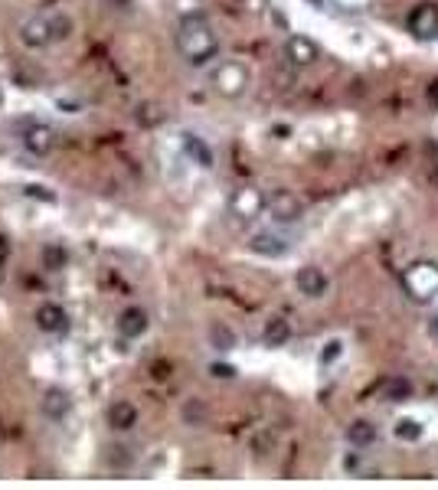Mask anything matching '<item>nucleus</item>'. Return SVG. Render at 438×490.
<instances>
[{"instance_id": "obj_1", "label": "nucleus", "mask_w": 438, "mask_h": 490, "mask_svg": "<svg viewBox=\"0 0 438 490\" xmlns=\"http://www.w3.org/2000/svg\"><path fill=\"white\" fill-rule=\"evenodd\" d=\"M177 53L187 65L203 69L219 56V36L203 13H187L177 26Z\"/></svg>"}, {"instance_id": "obj_2", "label": "nucleus", "mask_w": 438, "mask_h": 490, "mask_svg": "<svg viewBox=\"0 0 438 490\" xmlns=\"http://www.w3.org/2000/svg\"><path fill=\"white\" fill-rule=\"evenodd\" d=\"M402 285V294H406L412 304H432L438 298V262L432 258H419L402 271L399 278Z\"/></svg>"}, {"instance_id": "obj_3", "label": "nucleus", "mask_w": 438, "mask_h": 490, "mask_svg": "<svg viewBox=\"0 0 438 490\" xmlns=\"http://www.w3.org/2000/svg\"><path fill=\"white\" fill-rule=\"evenodd\" d=\"M210 86L219 98L226 102H235V98H242L252 86V72H249L246 63H239V59H223V63L213 65V72H210Z\"/></svg>"}, {"instance_id": "obj_4", "label": "nucleus", "mask_w": 438, "mask_h": 490, "mask_svg": "<svg viewBox=\"0 0 438 490\" xmlns=\"http://www.w3.org/2000/svg\"><path fill=\"white\" fill-rule=\"evenodd\" d=\"M20 144L33 157H49L56 150V144H59V134H56L53 125H46L40 118H30L20 128Z\"/></svg>"}, {"instance_id": "obj_5", "label": "nucleus", "mask_w": 438, "mask_h": 490, "mask_svg": "<svg viewBox=\"0 0 438 490\" xmlns=\"http://www.w3.org/2000/svg\"><path fill=\"white\" fill-rule=\"evenodd\" d=\"M265 213V193L258 187H239L229 196V216L235 223H256Z\"/></svg>"}, {"instance_id": "obj_6", "label": "nucleus", "mask_w": 438, "mask_h": 490, "mask_svg": "<svg viewBox=\"0 0 438 490\" xmlns=\"http://www.w3.org/2000/svg\"><path fill=\"white\" fill-rule=\"evenodd\" d=\"M406 30L419 43H435L438 40V3H416L406 17Z\"/></svg>"}, {"instance_id": "obj_7", "label": "nucleus", "mask_w": 438, "mask_h": 490, "mask_svg": "<svg viewBox=\"0 0 438 490\" xmlns=\"http://www.w3.org/2000/svg\"><path fill=\"white\" fill-rule=\"evenodd\" d=\"M33 324H36V331L46 333V337H63V333H69V327H72L69 310H65L59 301H43L40 308L33 310Z\"/></svg>"}, {"instance_id": "obj_8", "label": "nucleus", "mask_w": 438, "mask_h": 490, "mask_svg": "<svg viewBox=\"0 0 438 490\" xmlns=\"http://www.w3.org/2000/svg\"><path fill=\"white\" fill-rule=\"evenodd\" d=\"M17 40L23 49H49L53 46V33H49V13H36L30 20L17 26Z\"/></svg>"}, {"instance_id": "obj_9", "label": "nucleus", "mask_w": 438, "mask_h": 490, "mask_svg": "<svg viewBox=\"0 0 438 490\" xmlns=\"http://www.w3.org/2000/svg\"><path fill=\"white\" fill-rule=\"evenodd\" d=\"M40 412H43L46 422L59 425V422H65V418L72 416V395L65 393L63 386H49L40 395Z\"/></svg>"}, {"instance_id": "obj_10", "label": "nucleus", "mask_w": 438, "mask_h": 490, "mask_svg": "<svg viewBox=\"0 0 438 490\" xmlns=\"http://www.w3.org/2000/svg\"><path fill=\"white\" fill-rule=\"evenodd\" d=\"M265 213L275 219V223H298L304 206L298 203V196L291 190H275L272 196H265Z\"/></svg>"}, {"instance_id": "obj_11", "label": "nucleus", "mask_w": 438, "mask_h": 490, "mask_svg": "<svg viewBox=\"0 0 438 490\" xmlns=\"http://www.w3.org/2000/svg\"><path fill=\"white\" fill-rule=\"evenodd\" d=\"M285 59H288L291 65H298V69H308V65H314L321 59V49H318V43H314L311 36L295 33V36L285 40Z\"/></svg>"}, {"instance_id": "obj_12", "label": "nucleus", "mask_w": 438, "mask_h": 490, "mask_svg": "<svg viewBox=\"0 0 438 490\" xmlns=\"http://www.w3.org/2000/svg\"><path fill=\"white\" fill-rule=\"evenodd\" d=\"M138 405L131 402V399H115V402H108L105 409V422L111 432H118V435H125V432H134V425H138Z\"/></svg>"}, {"instance_id": "obj_13", "label": "nucleus", "mask_w": 438, "mask_h": 490, "mask_svg": "<svg viewBox=\"0 0 438 490\" xmlns=\"http://www.w3.org/2000/svg\"><path fill=\"white\" fill-rule=\"evenodd\" d=\"M115 327L125 340H141V337L150 331V314L144 308H138V304H131V308H125L118 314Z\"/></svg>"}, {"instance_id": "obj_14", "label": "nucleus", "mask_w": 438, "mask_h": 490, "mask_svg": "<svg viewBox=\"0 0 438 490\" xmlns=\"http://www.w3.org/2000/svg\"><path fill=\"white\" fill-rule=\"evenodd\" d=\"M295 288H298L308 301H321L324 294L331 291V278L324 275L318 265H304L298 275H295Z\"/></svg>"}, {"instance_id": "obj_15", "label": "nucleus", "mask_w": 438, "mask_h": 490, "mask_svg": "<svg viewBox=\"0 0 438 490\" xmlns=\"http://www.w3.org/2000/svg\"><path fill=\"white\" fill-rule=\"evenodd\" d=\"M249 252L262 255V258H281V255H288V239H281L272 229H262V232L249 235Z\"/></svg>"}, {"instance_id": "obj_16", "label": "nucleus", "mask_w": 438, "mask_h": 490, "mask_svg": "<svg viewBox=\"0 0 438 490\" xmlns=\"http://www.w3.org/2000/svg\"><path fill=\"white\" fill-rule=\"evenodd\" d=\"M180 148L183 154H187V160H193L196 167H203V171H210L213 167V150H210V144H206L200 134H180Z\"/></svg>"}, {"instance_id": "obj_17", "label": "nucleus", "mask_w": 438, "mask_h": 490, "mask_svg": "<svg viewBox=\"0 0 438 490\" xmlns=\"http://www.w3.org/2000/svg\"><path fill=\"white\" fill-rule=\"evenodd\" d=\"M347 441H350L353 448H370V445H376V438H380V428L370 422V418H357V422H350L347 425Z\"/></svg>"}, {"instance_id": "obj_18", "label": "nucleus", "mask_w": 438, "mask_h": 490, "mask_svg": "<svg viewBox=\"0 0 438 490\" xmlns=\"http://www.w3.org/2000/svg\"><path fill=\"white\" fill-rule=\"evenodd\" d=\"M49 33H53V46H63L75 36V17L69 10H53L49 13Z\"/></svg>"}, {"instance_id": "obj_19", "label": "nucleus", "mask_w": 438, "mask_h": 490, "mask_svg": "<svg viewBox=\"0 0 438 490\" xmlns=\"http://www.w3.org/2000/svg\"><path fill=\"white\" fill-rule=\"evenodd\" d=\"M291 340V324L285 317H268L262 327V343L265 347H285Z\"/></svg>"}, {"instance_id": "obj_20", "label": "nucleus", "mask_w": 438, "mask_h": 490, "mask_svg": "<svg viewBox=\"0 0 438 490\" xmlns=\"http://www.w3.org/2000/svg\"><path fill=\"white\" fill-rule=\"evenodd\" d=\"M380 393H383L386 402H406V399H412L416 386H412V379H406V376H389V379L380 386Z\"/></svg>"}, {"instance_id": "obj_21", "label": "nucleus", "mask_w": 438, "mask_h": 490, "mask_svg": "<svg viewBox=\"0 0 438 490\" xmlns=\"http://www.w3.org/2000/svg\"><path fill=\"white\" fill-rule=\"evenodd\" d=\"M69 265V252H65L63 242H53L43 248V268H49V271H63V268Z\"/></svg>"}, {"instance_id": "obj_22", "label": "nucleus", "mask_w": 438, "mask_h": 490, "mask_svg": "<svg viewBox=\"0 0 438 490\" xmlns=\"http://www.w3.org/2000/svg\"><path fill=\"white\" fill-rule=\"evenodd\" d=\"M393 435L399 438V441H419V438H422V425H419L416 418H399L393 425Z\"/></svg>"}, {"instance_id": "obj_23", "label": "nucleus", "mask_w": 438, "mask_h": 490, "mask_svg": "<svg viewBox=\"0 0 438 490\" xmlns=\"http://www.w3.org/2000/svg\"><path fill=\"white\" fill-rule=\"evenodd\" d=\"M210 340H213L216 350H233L235 347V337L229 333V327H223V324H213V327H210Z\"/></svg>"}, {"instance_id": "obj_24", "label": "nucleus", "mask_w": 438, "mask_h": 490, "mask_svg": "<svg viewBox=\"0 0 438 490\" xmlns=\"http://www.w3.org/2000/svg\"><path fill=\"white\" fill-rule=\"evenodd\" d=\"M341 353H343V340H337V337H334V340L324 343V350H321V356H318V360H321V366H327V363H334Z\"/></svg>"}, {"instance_id": "obj_25", "label": "nucleus", "mask_w": 438, "mask_h": 490, "mask_svg": "<svg viewBox=\"0 0 438 490\" xmlns=\"http://www.w3.org/2000/svg\"><path fill=\"white\" fill-rule=\"evenodd\" d=\"M183 418H187L190 425H200V422H203V405H200V402H187V409H183Z\"/></svg>"}, {"instance_id": "obj_26", "label": "nucleus", "mask_w": 438, "mask_h": 490, "mask_svg": "<svg viewBox=\"0 0 438 490\" xmlns=\"http://www.w3.org/2000/svg\"><path fill=\"white\" fill-rule=\"evenodd\" d=\"M10 252H13V242L7 232H0V268L10 265Z\"/></svg>"}, {"instance_id": "obj_27", "label": "nucleus", "mask_w": 438, "mask_h": 490, "mask_svg": "<svg viewBox=\"0 0 438 490\" xmlns=\"http://www.w3.org/2000/svg\"><path fill=\"white\" fill-rule=\"evenodd\" d=\"M210 373H213L216 379H233L235 366H229V363H210Z\"/></svg>"}, {"instance_id": "obj_28", "label": "nucleus", "mask_w": 438, "mask_h": 490, "mask_svg": "<svg viewBox=\"0 0 438 490\" xmlns=\"http://www.w3.org/2000/svg\"><path fill=\"white\" fill-rule=\"evenodd\" d=\"M343 471H347V474H357V471H360V458H357V455H347V458H343Z\"/></svg>"}, {"instance_id": "obj_29", "label": "nucleus", "mask_w": 438, "mask_h": 490, "mask_svg": "<svg viewBox=\"0 0 438 490\" xmlns=\"http://www.w3.org/2000/svg\"><path fill=\"white\" fill-rule=\"evenodd\" d=\"M337 3H341V7H347V10H363L370 0H337Z\"/></svg>"}, {"instance_id": "obj_30", "label": "nucleus", "mask_w": 438, "mask_h": 490, "mask_svg": "<svg viewBox=\"0 0 438 490\" xmlns=\"http://www.w3.org/2000/svg\"><path fill=\"white\" fill-rule=\"evenodd\" d=\"M425 95H428V102L438 108V79L435 82H428V88H425Z\"/></svg>"}, {"instance_id": "obj_31", "label": "nucleus", "mask_w": 438, "mask_h": 490, "mask_svg": "<svg viewBox=\"0 0 438 490\" xmlns=\"http://www.w3.org/2000/svg\"><path fill=\"white\" fill-rule=\"evenodd\" d=\"M3 281H7V268H0V288H3Z\"/></svg>"}]
</instances>
